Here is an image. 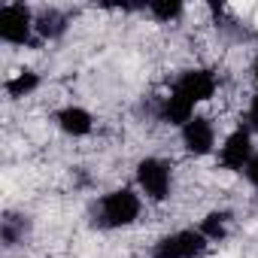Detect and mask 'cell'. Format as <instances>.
<instances>
[{"label":"cell","mask_w":258,"mask_h":258,"mask_svg":"<svg viewBox=\"0 0 258 258\" xmlns=\"http://www.w3.org/2000/svg\"><path fill=\"white\" fill-rule=\"evenodd\" d=\"M58 124H61V131L70 134V137H85L91 127H94V118L82 106H67V109L58 112Z\"/></svg>","instance_id":"9c48e42d"},{"label":"cell","mask_w":258,"mask_h":258,"mask_svg":"<svg viewBox=\"0 0 258 258\" xmlns=\"http://www.w3.org/2000/svg\"><path fill=\"white\" fill-rule=\"evenodd\" d=\"M140 216V198L131 188H115L100 201V219L109 228H124Z\"/></svg>","instance_id":"6da1fadb"},{"label":"cell","mask_w":258,"mask_h":258,"mask_svg":"<svg viewBox=\"0 0 258 258\" xmlns=\"http://www.w3.org/2000/svg\"><path fill=\"white\" fill-rule=\"evenodd\" d=\"M249 121H252V127H258V94H255L252 103H249Z\"/></svg>","instance_id":"9a60e30c"},{"label":"cell","mask_w":258,"mask_h":258,"mask_svg":"<svg viewBox=\"0 0 258 258\" xmlns=\"http://www.w3.org/2000/svg\"><path fill=\"white\" fill-rule=\"evenodd\" d=\"M37 85H40V76L34 70H22L7 82V91H10V97H28L31 91H37Z\"/></svg>","instance_id":"30bf717a"},{"label":"cell","mask_w":258,"mask_h":258,"mask_svg":"<svg viewBox=\"0 0 258 258\" xmlns=\"http://www.w3.org/2000/svg\"><path fill=\"white\" fill-rule=\"evenodd\" d=\"M149 13L158 22H173V19L182 16V4L179 0H155V4H149Z\"/></svg>","instance_id":"7c38bea8"},{"label":"cell","mask_w":258,"mask_h":258,"mask_svg":"<svg viewBox=\"0 0 258 258\" xmlns=\"http://www.w3.org/2000/svg\"><path fill=\"white\" fill-rule=\"evenodd\" d=\"M225 231H228V213H210L201 225V234L207 240H222Z\"/></svg>","instance_id":"8fae6325"},{"label":"cell","mask_w":258,"mask_h":258,"mask_svg":"<svg viewBox=\"0 0 258 258\" xmlns=\"http://www.w3.org/2000/svg\"><path fill=\"white\" fill-rule=\"evenodd\" d=\"M176 91H182L191 103H201V100H210L216 94V76L210 70H188L182 73V79L176 82Z\"/></svg>","instance_id":"52a82bcc"},{"label":"cell","mask_w":258,"mask_h":258,"mask_svg":"<svg viewBox=\"0 0 258 258\" xmlns=\"http://www.w3.org/2000/svg\"><path fill=\"white\" fill-rule=\"evenodd\" d=\"M219 158H222V167H228V170H246V164L252 161V140H249V131H243V127H240V131L228 134V140H225Z\"/></svg>","instance_id":"8992f818"},{"label":"cell","mask_w":258,"mask_h":258,"mask_svg":"<svg viewBox=\"0 0 258 258\" xmlns=\"http://www.w3.org/2000/svg\"><path fill=\"white\" fill-rule=\"evenodd\" d=\"M34 16L25 4H7L0 10V37L13 46H25L31 40V31H34Z\"/></svg>","instance_id":"7a4b0ae2"},{"label":"cell","mask_w":258,"mask_h":258,"mask_svg":"<svg viewBox=\"0 0 258 258\" xmlns=\"http://www.w3.org/2000/svg\"><path fill=\"white\" fill-rule=\"evenodd\" d=\"M195 103L182 94V91H170V97H164V103H161V121H167V124H188L195 115Z\"/></svg>","instance_id":"ba28073f"},{"label":"cell","mask_w":258,"mask_h":258,"mask_svg":"<svg viewBox=\"0 0 258 258\" xmlns=\"http://www.w3.org/2000/svg\"><path fill=\"white\" fill-rule=\"evenodd\" d=\"M37 31L43 34V37H55V34H61L64 31V19L52 10V13H46V16H40V22H37Z\"/></svg>","instance_id":"4fadbf2b"},{"label":"cell","mask_w":258,"mask_h":258,"mask_svg":"<svg viewBox=\"0 0 258 258\" xmlns=\"http://www.w3.org/2000/svg\"><path fill=\"white\" fill-rule=\"evenodd\" d=\"M252 73H255V79H258V61H255V70H252Z\"/></svg>","instance_id":"2e32d148"},{"label":"cell","mask_w":258,"mask_h":258,"mask_svg":"<svg viewBox=\"0 0 258 258\" xmlns=\"http://www.w3.org/2000/svg\"><path fill=\"white\" fill-rule=\"evenodd\" d=\"M204 249H207V237L201 231H176L155 243L152 258H195Z\"/></svg>","instance_id":"3957f363"},{"label":"cell","mask_w":258,"mask_h":258,"mask_svg":"<svg viewBox=\"0 0 258 258\" xmlns=\"http://www.w3.org/2000/svg\"><path fill=\"white\" fill-rule=\"evenodd\" d=\"M182 146L191 155H210L213 146H216V127H213V121L204 118V115H195L182 127Z\"/></svg>","instance_id":"5b68a950"},{"label":"cell","mask_w":258,"mask_h":258,"mask_svg":"<svg viewBox=\"0 0 258 258\" xmlns=\"http://www.w3.org/2000/svg\"><path fill=\"white\" fill-rule=\"evenodd\" d=\"M246 179L258 188V155H252V161L246 164Z\"/></svg>","instance_id":"5bb4252c"},{"label":"cell","mask_w":258,"mask_h":258,"mask_svg":"<svg viewBox=\"0 0 258 258\" xmlns=\"http://www.w3.org/2000/svg\"><path fill=\"white\" fill-rule=\"evenodd\" d=\"M137 182L152 201H164L170 195V167L158 158H146L137 164Z\"/></svg>","instance_id":"277c9868"}]
</instances>
